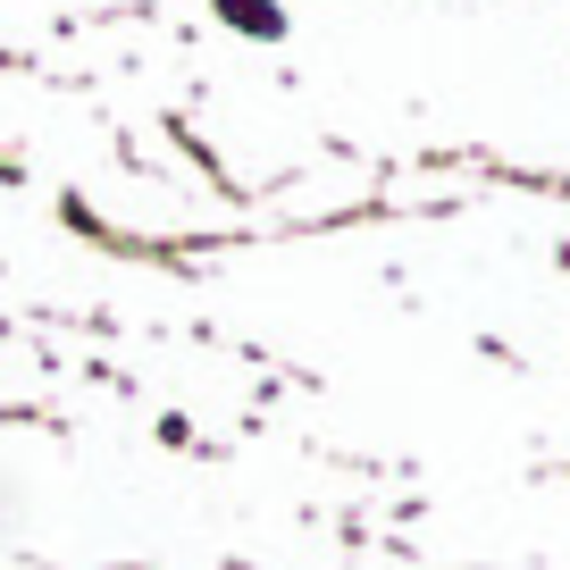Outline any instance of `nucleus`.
<instances>
[{
  "label": "nucleus",
  "mask_w": 570,
  "mask_h": 570,
  "mask_svg": "<svg viewBox=\"0 0 570 570\" xmlns=\"http://www.w3.org/2000/svg\"><path fill=\"white\" fill-rule=\"evenodd\" d=\"M227 18L244 26V35H268V26H277V18H268V0H227Z\"/></svg>",
  "instance_id": "nucleus-1"
}]
</instances>
